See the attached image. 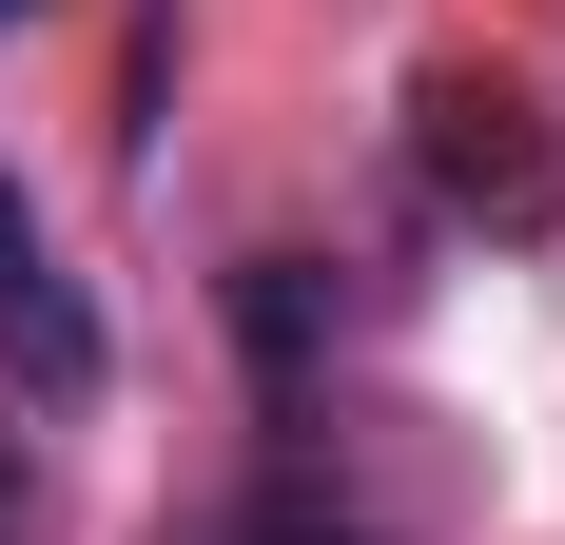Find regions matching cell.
Returning <instances> with one entry per match:
<instances>
[{"label": "cell", "instance_id": "3957f363", "mask_svg": "<svg viewBox=\"0 0 565 545\" xmlns=\"http://www.w3.org/2000/svg\"><path fill=\"white\" fill-rule=\"evenodd\" d=\"M0 20H20V0H0Z\"/></svg>", "mask_w": 565, "mask_h": 545}, {"label": "cell", "instance_id": "6da1fadb", "mask_svg": "<svg viewBox=\"0 0 565 545\" xmlns=\"http://www.w3.org/2000/svg\"><path fill=\"white\" fill-rule=\"evenodd\" d=\"M0 351H20V389H40V409H78V389H98V312H78V272L40 254V215H20V195H0Z\"/></svg>", "mask_w": 565, "mask_h": 545}, {"label": "cell", "instance_id": "7a4b0ae2", "mask_svg": "<svg viewBox=\"0 0 565 545\" xmlns=\"http://www.w3.org/2000/svg\"><path fill=\"white\" fill-rule=\"evenodd\" d=\"M234 545H371V526H351L332 488H254V506H234Z\"/></svg>", "mask_w": 565, "mask_h": 545}]
</instances>
